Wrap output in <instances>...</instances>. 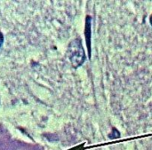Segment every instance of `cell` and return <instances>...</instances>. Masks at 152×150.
Masks as SVG:
<instances>
[{
	"instance_id": "obj_1",
	"label": "cell",
	"mask_w": 152,
	"mask_h": 150,
	"mask_svg": "<svg viewBox=\"0 0 152 150\" xmlns=\"http://www.w3.org/2000/svg\"><path fill=\"white\" fill-rule=\"evenodd\" d=\"M69 57L70 60L75 68L79 67L85 60L86 56L81 44V42L77 39L70 44L69 46Z\"/></svg>"
},
{
	"instance_id": "obj_2",
	"label": "cell",
	"mask_w": 152,
	"mask_h": 150,
	"mask_svg": "<svg viewBox=\"0 0 152 150\" xmlns=\"http://www.w3.org/2000/svg\"><path fill=\"white\" fill-rule=\"evenodd\" d=\"M2 44H3V36H2V34L0 33V46H1Z\"/></svg>"
},
{
	"instance_id": "obj_3",
	"label": "cell",
	"mask_w": 152,
	"mask_h": 150,
	"mask_svg": "<svg viewBox=\"0 0 152 150\" xmlns=\"http://www.w3.org/2000/svg\"><path fill=\"white\" fill-rule=\"evenodd\" d=\"M151 26H152V15L151 16Z\"/></svg>"
}]
</instances>
